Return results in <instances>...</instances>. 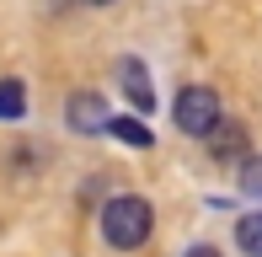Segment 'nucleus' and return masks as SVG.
<instances>
[{"label": "nucleus", "instance_id": "3", "mask_svg": "<svg viewBox=\"0 0 262 257\" xmlns=\"http://www.w3.org/2000/svg\"><path fill=\"white\" fill-rule=\"evenodd\" d=\"M64 118H70V128H75V134H102V128L113 123V113H107V102L97 97V91H80V97H70Z\"/></svg>", "mask_w": 262, "mask_h": 257}, {"label": "nucleus", "instance_id": "2", "mask_svg": "<svg viewBox=\"0 0 262 257\" xmlns=\"http://www.w3.org/2000/svg\"><path fill=\"white\" fill-rule=\"evenodd\" d=\"M171 118H177L182 134L209 139L214 123H220V97H214V86H182V91H177V102H171Z\"/></svg>", "mask_w": 262, "mask_h": 257}, {"label": "nucleus", "instance_id": "4", "mask_svg": "<svg viewBox=\"0 0 262 257\" xmlns=\"http://www.w3.org/2000/svg\"><path fill=\"white\" fill-rule=\"evenodd\" d=\"M118 80H123V97L134 102L139 113L156 108V91H150V75H145V65H139V59H123V65H118Z\"/></svg>", "mask_w": 262, "mask_h": 257}, {"label": "nucleus", "instance_id": "11", "mask_svg": "<svg viewBox=\"0 0 262 257\" xmlns=\"http://www.w3.org/2000/svg\"><path fill=\"white\" fill-rule=\"evenodd\" d=\"M91 6H113V0H91Z\"/></svg>", "mask_w": 262, "mask_h": 257}, {"label": "nucleus", "instance_id": "10", "mask_svg": "<svg viewBox=\"0 0 262 257\" xmlns=\"http://www.w3.org/2000/svg\"><path fill=\"white\" fill-rule=\"evenodd\" d=\"M182 257H220V252H214V247H187Z\"/></svg>", "mask_w": 262, "mask_h": 257}, {"label": "nucleus", "instance_id": "8", "mask_svg": "<svg viewBox=\"0 0 262 257\" xmlns=\"http://www.w3.org/2000/svg\"><path fill=\"white\" fill-rule=\"evenodd\" d=\"M27 113V91L21 80H0V118H21Z\"/></svg>", "mask_w": 262, "mask_h": 257}, {"label": "nucleus", "instance_id": "7", "mask_svg": "<svg viewBox=\"0 0 262 257\" xmlns=\"http://www.w3.org/2000/svg\"><path fill=\"white\" fill-rule=\"evenodd\" d=\"M107 134H118L123 145H139V150H150V139H156V134L145 128V118H113V123H107Z\"/></svg>", "mask_w": 262, "mask_h": 257}, {"label": "nucleus", "instance_id": "1", "mask_svg": "<svg viewBox=\"0 0 262 257\" xmlns=\"http://www.w3.org/2000/svg\"><path fill=\"white\" fill-rule=\"evenodd\" d=\"M150 225H156V209L145 204L139 193H118L102 204V236L113 241L118 252H134L150 241Z\"/></svg>", "mask_w": 262, "mask_h": 257}, {"label": "nucleus", "instance_id": "5", "mask_svg": "<svg viewBox=\"0 0 262 257\" xmlns=\"http://www.w3.org/2000/svg\"><path fill=\"white\" fill-rule=\"evenodd\" d=\"M209 150H214L220 161H246V128H241V123H214Z\"/></svg>", "mask_w": 262, "mask_h": 257}, {"label": "nucleus", "instance_id": "9", "mask_svg": "<svg viewBox=\"0 0 262 257\" xmlns=\"http://www.w3.org/2000/svg\"><path fill=\"white\" fill-rule=\"evenodd\" d=\"M241 188L252 193V198H262V161H252V156L241 161Z\"/></svg>", "mask_w": 262, "mask_h": 257}, {"label": "nucleus", "instance_id": "6", "mask_svg": "<svg viewBox=\"0 0 262 257\" xmlns=\"http://www.w3.org/2000/svg\"><path fill=\"white\" fill-rule=\"evenodd\" d=\"M235 247L246 257H262V215H241L235 220Z\"/></svg>", "mask_w": 262, "mask_h": 257}]
</instances>
